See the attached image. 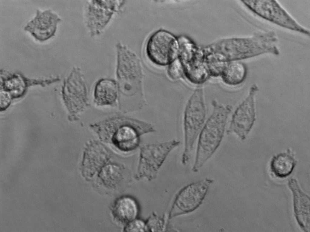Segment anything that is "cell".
Wrapping results in <instances>:
<instances>
[{
	"label": "cell",
	"instance_id": "9c48e42d",
	"mask_svg": "<svg viewBox=\"0 0 310 232\" xmlns=\"http://www.w3.org/2000/svg\"><path fill=\"white\" fill-rule=\"evenodd\" d=\"M61 19L51 10L41 12L37 10L35 17L28 22L24 30L29 32L35 39L43 42L55 35Z\"/></svg>",
	"mask_w": 310,
	"mask_h": 232
},
{
	"label": "cell",
	"instance_id": "7a4b0ae2",
	"mask_svg": "<svg viewBox=\"0 0 310 232\" xmlns=\"http://www.w3.org/2000/svg\"><path fill=\"white\" fill-rule=\"evenodd\" d=\"M206 108L203 89H196L186 106L184 117V145L182 162L187 163L195 143L206 122Z\"/></svg>",
	"mask_w": 310,
	"mask_h": 232
},
{
	"label": "cell",
	"instance_id": "ba28073f",
	"mask_svg": "<svg viewBox=\"0 0 310 232\" xmlns=\"http://www.w3.org/2000/svg\"><path fill=\"white\" fill-rule=\"evenodd\" d=\"M212 180L206 179L185 187L178 195L172 213L179 215L192 212L202 203Z\"/></svg>",
	"mask_w": 310,
	"mask_h": 232
},
{
	"label": "cell",
	"instance_id": "8992f818",
	"mask_svg": "<svg viewBox=\"0 0 310 232\" xmlns=\"http://www.w3.org/2000/svg\"><path fill=\"white\" fill-rule=\"evenodd\" d=\"M258 90L256 85H253L248 96L235 110L227 130V134L233 133L242 140L246 139L256 120L254 96Z\"/></svg>",
	"mask_w": 310,
	"mask_h": 232
},
{
	"label": "cell",
	"instance_id": "2e32d148",
	"mask_svg": "<svg viewBox=\"0 0 310 232\" xmlns=\"http://www.w3.org/2000/svg\"><path fill=\"white\" fill-rule=\"evenodd\" d=\"M182 68L178 60H175L169 66L168 74L172 78L176 79L181 77L182 74Z\"/></svg>",
	"mask_w": 310,
	"mask_h": 232
},
{
	"label": "cell",
	"instance_id": "277c9868",
	"mask_svg": "<svg viewBox=\"0 0 310 232\" xmlns=\"http://www.w3.org/2000/svg\"><path fill=\"white\" fill-rule=\"evenodd\" d=\"M246 1L249 8L263 18L285 28L309 34V31L299 24L276 1Z\"/></svg>",
	"mask_w": 310,
	"mask_h": 232
},
{
	"label": "cell",
	"instance_id": "7c38bea8",
	"mask_svg": "<svg viewBox=\"0 0 310 232\" xmlns=\"http://www.w3.org/2000/svg\"><path fill=\"white\" fill-rule=\"evenodd\" d=\"M296 163L293 155L288 150L274 156L271 161L270 168L276 177H285L292 173Z\"/></svg>",
	"mask_w": 310,
	"mask_h": 232
},
{
	"label": "cell",
	"instance_id": "5b68a950",
	"mask_svg": "<svg viewBox=\"0 0 310 232\" xmlns=\"http://www.w3.org/2000/svg\"><path fill=\"white\" fill-rule=\"evenodd\" d=\"M178 46L173 35L167 31L160 30L149 38L147 45V52L152 62L158 65L165 66L172 62L175 58Z\"/></svg>",
	"mask_w": 310,
	"mask_h": 232
},
{
	"label": "cell",
	"instance_id": "8fae6325",
	"mask_svg": "<svg viewBox=\"0 0 310 232\" xmlns=\"http://www.w3.org/2000/svg\"><path fill=\"white\" fill-rule=\"evenodd\" d=\"M288 185L293 195L294 211L297 221L305 231L309 232V197L301 191L295 179H290Z\"/></svg>",
	"mask_w": 310,
	"mask_h": 232
},
{
	"label": "cell",
	"instance_id": "52a82bcc",
	"mask_svg": "<svg viewBox=\"0 0 310 232\" xmlns=\"http://www.w3.org/2000/svg\"><path fill=\"white\" fill-rule=\"evenodd\" d=\"M155 131L150 124L135 119L130 120L117 129L113 136L112 141L120 150L131 152L139 146L141 136Z\"/></svg>",
	"mask_w": 310,
	"mask_h": 232
},
{
	"label": "cell",
	"instance_id": "9a60e30c",
	"mask_svg": "<svg viewBox=\"0 0 310 232\" xmlns=\"http://www.w3.org/2000/svg\"><path fill=\"white\" fill-rule=\"evenodd\" d=\"M246 75L245 66L240 62H236L230 64L224 69L220 76L225 84L236 86L243 82Z\"/></svg>",
	"mask_w": 310,
	"mask_h": 232
},
{
	"label": "cell",
	"instance_id": "6da1fadb",
	"mask_svg": "<svg viewBox=\"0 0 310 232\" xmlns=\"http://www.w3.org/2000/svg\"><path fill=\"white\" fill-rule=\"evenodd\" d=\"M213 110L198 137L192 170L197 172L213 155L224 136L231 106L213 102Z\"/></svg>",
	"mask_w": 310,
	"mask_h": 232
},
{
	"label": "cell",
	"instance_id": "3957f363",
	"mask_svg": "<svg viewBox=\"0 0 310 232\" xmlns=\"http://www.w3.org/2000/svg\"><path fill=\"white\" fill-rule=\"evenodd\" d=\"M180 144L179 141L173 140L141 147L138 170L139 176L149 177L154 176L168 154Z\"/></svg>",
	"mask_w": 310,
	"mask_h": 232
},
{
	"label": "cell",
	"instance_id": "4fadbf2b",
	"mask_svg": "<svg viewBox=\"0 0 310 232\" xmlns=\"http://www.w3.org/2000/svg\"><path fill=\"white\" fill-rule=\"evenodd\" d=\"M113 214L118 220L123 223H129L135 219L137 212L135 202L128 197L118 200L112 208Z\"/></svg>",
	"mask_w": 310,
	"mask_h": 232
},
{
	"label": "cell",
	"instance_id": "5bb4252c",
	"mask_svg": "<svg viewBox=\"0 0 310 232\" xmlns=\"http://www.w3.org/2000/svg\"><path fill=\"white\" fill-rule=\"evenodd\" d=\"M117 87L115 82L108 80L100 81L97 84L94 91L95 99L101 105L113 104L117 98Z\"/></svg>",
	"mask_w": 310,
	"mask_h": 232
},
{
	"label": "cell",
	"instance_id": "e0dca14e",
	"mask_svg": "<svg viewBox=\"0 0 310 232\" xmlns=\"http://www.w3.org/2000/svg\"><path fill=\"white\" fill-rule=\"evenodd\" d=\"M144 228L143 222L139 220H135L129 223L125 230L128 231L143 232Z\"/></svg>",
	"mask_w": 310,
	"mask_h": 232
},
{
	"label": "cell",
	"instance_id": "30bf717a",
	"mask_svg": "<svg viewBox=\"0 0 310 232\" xmlns=\"http://www.w3.org/2000/svg\"><path fill=\"white\" fill-rule=\"evenodd\" d=\"M89 2L87 4L86 16L88 27L92 32H100L116 12V2Z\"/></svg>",
	"mask_w": 310,
	"mask_h": 232
}]
</instances>
